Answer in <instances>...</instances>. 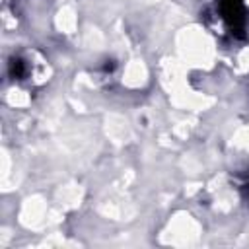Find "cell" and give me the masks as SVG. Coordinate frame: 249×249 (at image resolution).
<instances>
[{
  "instance_id": "1",
  "label": "cell",
  "mask_w": 249,
  "mask_h": 249,
  "mask_svg": "<svg viewBox=\"0 0 249 249\" xmlns=\"http://www.w3.org/2000/svg\"><path fill=\"white\" fill-rule=\"evenodd\" d=\"M220 16L233 35H243L245 27V6L243 0H220Z\"/></svg>"
},
{
  "instance_id": "2",
  "label": "cell",
  "mask_w": 249,
  "mask_h": 249,
  "mask_svg": "<svg viewBox=\"0 0 249 249\" xmlns=\"http://www.w3.org/2000/svg\"><path fill=\"white\" fill-rule=\"evenodd\" d=\"M8 70H10V76H12V78L21 80V78L25 76V62H23L21 58H16V56H14V58L10 60Z\"/></svg>"
}]
</instances>
